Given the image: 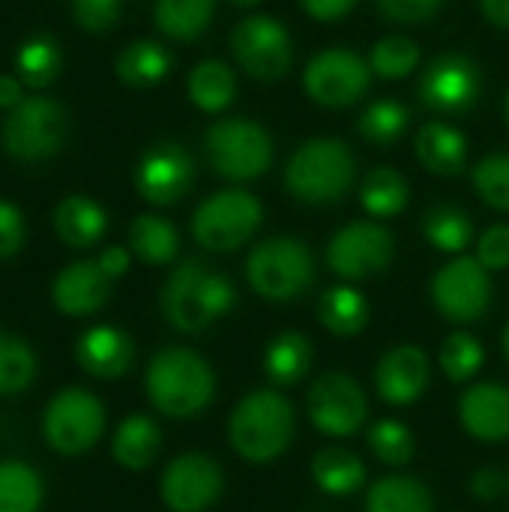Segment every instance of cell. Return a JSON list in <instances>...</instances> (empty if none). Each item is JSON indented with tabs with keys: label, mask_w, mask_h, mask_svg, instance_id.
Instances as JSON below:
<instances>
[{
	"label": "cell",
	"mask_w": 509,
	"mask_h": 512,
	"mask_svg": "<svg viewBox=\"0 0 509 512\" xmlns=\"http://www.w3.org/2000/svg\"><path fill=\"white\" fill-rule=\"evenodd\" d=\"M42 480L39 474L15 459L0 462V512H39Z\"/></svg>",
	"instance_id": "e575fe53"
},
{
	"label": "cell",
	"mask_w": 509,
	"mask_h": 512,
	"mask_svg": "<svg viewBox=\"0 0 509 512\" xmlns=\"http://www.w3.org/2000/svg\"><path fill=\"white\" fill-rule=\"evenodd\" d=\"M129 249L144 264H168V261L177 258L180 237H177V228L168 219L144 213L129 228Z\"/></svg>",
	"instance_id": "f1b7e54d"
},
{
	"label": "cell",
	"mask_w": 509,
	"mask_h": 512,
	"mask_svg": "<svg viewBox=\"0 0 509 512\" xmlns=\"http://www.w3.org/2000/svg\"><path fill=\"white\" fill-rule=\"evenodd\" d=\"M129 261H132V255H129V249H123V246H111V249H105V252L99 255V267L105 270L108 279H120V276L129 270Z\"/></svg>",
	"instance_id": "681fc988"
},
{
	"label": "cell",
	"mask_w": 509,
	"mask_h": 512,
	"mask_svg": "<svg viewBox=\"0 0 509 512\" xmlns=\"http://www.w3.org/2000/svg\"><path fill=\"white\" fill-rule=\"evenodd\" d=\"M459 423L483 444L509 441V387L498 381L474 384L459 399Z\"/></svg>",
	"instance_id": "d6986e66"
},
{
	"label": "cell",
	"mask_w": 509,
	"mask_h": 512,
	"mask_svg": "<svg viewBox=\"0 0 509 512\" xmlns=\"http://www.w3.org/2000/svg\"><path fill=\"white\" fill-rule=\"evenodd\" d=\"M312 357H315L312 342L303 333H297V330H285V333H279L267 345V351H264V372H267V378L276 387H294V384H300L309 375Z\"/></svg>",
	"instance_id": "d4e9b609"
},
{
	"label": "cell",
	"mask_w": 509,
	"mask_h": 512,
	"mask_svg": "<svg viewBox=\"0 0 509 512\" xmlns=\"http://www.w3.org/2000/svg\"><path fill=\"white\" fill-rule=\"evenodd\" d=\"M381 15H387L396 24H423L432 15L441 12L444 0H375Z\"/></svg>",
	"instance_id": "f6af8a7d"
},
{
	"label": "cell",
	"mask_w": 509,
	"mask_h": 512,
	"mask_svg": "<svg viewBox=\"0 0 509 512\" xmlns=\"http://www.w3.org/2000/svg\"><path fill=\"white\" fill-rule=\"evenodd\" d=\"M24 246V219L21 210L0 198V261L18 255Z\"/></svg>",
	"instance_id": "bcb514c9"
},
{
	"label": "cell",
	"mask_w": 509,
	"mask_h": 512,
	"mask_svg": "<svg viewBox=\"0 0 509 512\" xmlns=\"http://www.w3.org/2000/svg\"><path fill=\"white\" fill-rule=\"evenodd\" d=\"M366 512H432V492L417 477L393 474L369 489Z\"/></svg>",
	"instance_id": "83f0119b"
},
{
	"label": "cell",
	"mask_w": 509,
	"mask_h": 512,
	"mask_svg": "<svg viewBox=\"0 0 509 512\" xmlns=\"http://www.w3.org/2000/svg\"><path fill=\"white\" fill-rule=\"evenodd\" d=\"M405 126H408V108L396 99L372 102L357 123L360 135L372 144H393L396 138H402Z\"/></svg>",
	"instance_id": "f35d334b"
},
{
	"label": "cell",
	"mask_w": 509,
	"mask_h": 512,
	"mask_svg": "<svg viewBox=\"0 0 509 512\" xmlns=\"http://www.w3.org/2000/svg\"><path fill=\"white\" fill-rule=\"evenodd\" d=\"M483 360H486V351H483L480 339L471 336V333H453V336H447V342L441 345V354H438V363H441L444 375L453 384L471 381L480 372Z\"/></svg>",
	"instance_id": "74e56055"
},
{
	"label": "cell",
	"mask_w": 509,
	"mask_h": 512,
	"mask_svg": "<svg viewBox=\"0 0 509 512\" xmlns=\"http://www.w3.org/2000/svg\"><path fill=\"white\" fill-rule=\"evenodd\" d=\"M357 177L354 153L339 138H312L285 165V189L303 204H333L348 195Z\"/></svg>",
	"instance_id": "277c9868"
},
{
	"label": "cell",
	"mask_w": 509,
	"mask_h": 512,
	"mask_svg": "<svg viewBox=\"0 0 509 512\" xmlns=\"http://www.w3.org/2000/svg\"><path fill=\"white\" fill-rule=\"evenodd\" d=\"M111 282L114 279L105 276L99 261H75L57 273V279L51 285V300H54L57 312H63V315H72V318L93 315L108 303Z\"/></svg>",
	"instance_id": "ffe728a7"
},
{
	"label": "cell",
	"mask_w": 509,
	"mask_h": 512,
	"mask_svg": "<svg viewBox=\"0 0 509 512\" xmlns=\"http://www.w3.org/2000/svg\"><path fill=\"white\" fill-rule=\"evenodd\" d=\"M306 414L321 435L351 438L363 429L369 405H366L363 387L351 375L327 372L312 384L306 396Z\"/></svg>",
	"instance_id": "8fae6325"
},
{
	"label": "cell",
	"mask_w": 509,
	"mask_h": 512,
	"mask_svg": "<svg viewBox=\"0 0 509 512\" xmlns=\"http://www.w3.org/2000/svg\"><path fill=\"white\" fill-rule=\"evenodd\" d=\"M504 354H507V360H509V324H507V330H504Z\"/></svg>",
	"instance_id": "db71d44e"
},
{
	"label": "cell",
	"mask_w": 509,
	"mask_h": 512,
	"mask_svg": "<svg viewBox=\"0 0 509 512\" xmlns=\"http://www.w3.org/2000/svg\"><path fill=\"white\" fill-rule=\"evenodd\" d=\"M246 279L258 297L270 303H288L309 291L315 279V261L303 240L270 237L249 252Z\"/></svg>",
	"instance_id": "5b68a950"
},
{
	"label": "cell",
	"mask_w": 509,
	"mask_h": 512,
	"mask_svg": "<svg viewBox=\"0 0 509 512\" xmlns=\"http://www.w3.org/2000/svg\"><path fill=\"white\" fill-rule=\"evenodd\" d=\"M237 303V291L228 276L216 273L198 258H189L171 270L162 285L159 306L165 321L177 333H201L225 318Z\"/></svg>",
	"instance_id": "6da1fadb"
},
{
	"label": "cell",
	"mask_w": 509,
	"mask_h": 512,
	"mask_svg": "<svg viewBox=\"0 0 509 512\" xmlns=\"http://www.w3.org/2000/svg\"><path fill=\"white\" fill-rule=\"evenodd\" d=\"M162 450V432L156 426L153 417L147 414H132L126 417L111 441V456L117 465H123L126 471H144L156 462Z\"/></svg>",
	"instance_id": "603a6c76"
},
{
	"label": "cell",
	"mask_w": 509,
	"mask_h": 512,
	"mask_svg": "<svg viewBox=\"0 0 509 512\" xmlns=\"http://www.w3.org/2000/svg\"><path fill=\"white\" fill-rule=\"evenodd\" d=\"M477 261L495 273V270H507L509 267V225H492L483 231V237L477 240Z\"/></svg>",
	"instance_id": "7bdbcfd3"
},
{
	"label": "cell",
	"mask_w": 509,
	"mask_h": 512,
	"mask_svg": "<svg viewBox=\"0 0 509 512\" xmlns=\"http://www.w3.org/2000/svg\"><path fill=\"white\" fill-rule=\"evenodd\" d=\"M483 15L495 24V27H507L509 30V0H480Z\"/></svg>",
	"instance_id": "f907efd6"
},
{
	"label": "cell",
	"mask_w": 509,
	"mask_h": 512,
	"mask_svg": "<svg viewBox=\"0 0 509 512\" xmlns=\"http://www.w3.org/2000/svg\"><path fill=\"white\" fill-rule=\"evenodd\" d=\"M408 183L399 171L393 168H375L366 174L363 189H360V204L366 207V213L378 216V219H390L399 216L408 207Z\"/></svg>",
	"instance_id": "836d02e7"
},
{
	"label": "cell",
	"mask_w": 509,
	"mask_h": 512,
	"mask_svg": "<svg viewBox=\"0 0 509 512\" xmlns=\"http://www.w3.org/2000/svg\"><path fill=\"white\" fill-rule=\"evenodd\" d=\"M318 321L333 336H357L369 324V303L351 285L327 288L318 300Z\"/></svg>",
	"instance_id": "4316f807"
},
{
	"label": "cell",
	"mask_w": 509,
	"mask_h": 512,
	"mask_svg": "<svg viewBox=\"0 0 509 512\" xmlns=\"http://www.w3.org/2000/svg\"><path fill=\"white\" fill-rule=\"evenodd\" d=\"M312 480L324 495L348 498L363 489L366 468L363 462L345 447H324L312 456Z\"/></svg>",
	"instance_id": "484cf974"
},
{
	"label": "cell",
	"mask_w": 509,
	"mask_h": 512,
	"mask_svg": "<svg viewBox=\"0 0 509 512\" xmlns=\"http://www.w3.org/2000/svg\"><path fill=\"white\" fill-rule=\"evenodd\" d=\"M60 48L51 36H33L27 39L18 54H15V66L21 72V78L30 87H45L54 81V75L60 72Z\"/></svg>",
	"instance_id": "8d00e7d4"
},
{
	"label": "cell",
	"mask_w": 509,
	"mask_h": 512,
	"mask_svg": "<svg viewBox=\"0 0 509 512\" xmlns=\"http://www.w3.org/2000/svg\"><path fill=\"white\" fill-rule=\"evenodd\" d=\"M234 6H255V3H261V0H231Z\"/></svg>",
	"instance_id": "f5cc1de1"
},
{
	"label": "cell",
	"mask_w": 509,
	"mask_h": 512,
	"mask_svg": "<svg viewBox=\"0 0 509 512\" xmlns=\"http://www.w3.org/2000/svg\"><path fill=\"white\" fill-rule=\"evenodd\" d=\"M225 489V474L207 453H183L162 471V501L171 512H207Z\"/></svg>",
	"instance_id": "5bb4252c"
},
{
	"label": "cell",
	"mask_w": 509,
	"mask_h": 512,
	"mask_svg": "<svg viewBox=\"0 0 509 512\" xmlns=\"http://www.w3.org/2000/svg\"><path fill=\"white\" fill-rule=\"evenodd\" d=\"M504 492V477L495 468H483L471 477V495L477 501H495Z\"/></svg>",
	"instance_id": "7dc6e473"
},
{
	"label": "cell",
	"mask_w": 509,
	"mask_h": 512,
	"mask_svg": "<svg viewBox=\"0 0 509 512\" xmlns=\"http://www.w3.org/2000/svg\"><path fill=\"white\" fill-rule=\"evenodd\" d=\"M294 405L276 390H252L237 402L228 420V441L234 453L252 465L279 459L294 438Z\"/></svg>",
	"instance_id": "3957f363"
},
{
	"label": "cell",
	"mask_w": 509,
	"mask_h": 512,
	"mask_svg": "<svg viewBox=\"0 0 509 512\" xmlns=\"http://www.w3.org/2000/svg\"><path fill=\"white\" fill-rule=\"evenodd\" d=\"M357 0H303V9L315 18V21H336L342 15H348L354 9Z\"/></svg>",
	"instance_id": "c3c4849f"
},
{
	"label": "cell",
	"mask_w": 509,
	"mask_h": 512,
	"mask_svg": "<svg viewBox=\"0 0 509 512\" xmlns=\"http://www.w3.org/2000/svg\"><path fill=\"white\" fill-rule=\"evenodd\" d=\"M396 252L393 234L378 222H351L333 234L327 246V264L339 279L360 282L390 267Z\"/></svg>",
	"instance_id": "4fadbf2b"
},
{
	"label": "cell",
	"mask_w": 509,
	"mask_h": 512,
	"mask_svg": "<svg viewBox=\"0 0 509 512\" xmlns=\"http://www.w3.org/2000/svg\"><path fill=\"white\" fill-rule=\"evenodd\" d=\"M423 234L435 249H441L447 255H462L474 240V225H471V216L462 207L435 204L423 216Z\"/></svg>",
	"instance_id": "f546056e"
},
{
	"label": "cell",
	"mask_w": 509,
	"mask_h": 512,
	"mask_svg": "<svg viewBox=\"0 0 509 512\" xmlns=\"http://www.w3.org/2000/svg\"><path fill=\"white\" fill-rule=\"evenodd\" d=\"M417 156L432 174L456 177L465 168L468 141L456 126H450L444 120H432L417 132Z\"/></svg>",
	"instance_id": "7402d4cb"
},
{
	"label": "cell",
	"mask_w": 509,
	"mask_h": 512,
	"mask_svg": "<svg viewBox=\"0 0 509 512\" xmlns=\"http://www.w3.org/2000/svg\"><path fill=\"white\" fill-rule=\"evenodd\" d=\"M432 378V363L423 348L417 345H396L390 348L375 369V390L387 405H414Z\"/></svg>",
	"instance_id": "ac0fdd59"
},
{
	"label": "cell",
	"mask_w": 509,
	"mask_h": 512,
	"mask_svg": "<svg viewBox=\"0 0 509 512\" xmlns=\"http://www.w3.org/2000/svg\"><path fill=\"white\" fill-rule=\"evenodd\" d=\"M204 150L216 174L228 180H255L273 162V141L270 132L243 117L219 120L204 135Z\"/></svg>",
	"instance_id": "8992f818"
},
{
	"label": "cell",
	"mask_w": 509,
	"mask_h": 512,
	"mask_svg": "<svg viewBox=\"0 0 509 512\" xmlns=\"http://www.w3.org/2000/svg\"><path fill=\"white\" fill-rule=\"evenodd\" d=\"M21 102V84L12 75H0V108H15Z\"/></svg>",
	"instance_id": "816d5d0a"
},
{
	"label": "cell",
	"mask_w": 509,
	"mask_h": 512,
	"mask_svg": "<svg viewBox=\"0 0 509 512\" xmlns=\"http://www.w3.org/2000/svg\"><path fill=\"white\" fill-rule=\"evenodd\" d=\"M504 114H507V123H509V93H507V102H504Z\"/></svg>",
	"instance_id": "11a10c76"
},
{
	"label": "cell",
	"mask_w": 509,
	"mask_h": 512,
	"mask_svg": "<svg viewBox=\"0 0 509 512\" xmlns=\"http://www.w3.org/2000/svg\"><path fill=\"white\" fill-rule=\"evenodd\" d=\"M72 15L84 30H108L120 18V0H72Z\"/></svg>",
	"instance_id": "ee69618b"
},
{
	"label": "cell",
	"mask_w": 509,
	"mask_h": 512,
	"mask_svg": "<svg viewBox=\"0 0 509 512\" xmlns=\"http://www.w3.org/2000/svg\"><path fill=\"white\" fill-rule=\"evenodd\" d=\"M192 180H195L192 156L177 141L153 144L135 168V186L141 198L156 207L177 204L189 192Z\"/></svg>",
	"instance_id": "e0dca14e"
},
{
	"label": "cell",
	"mask_w": 509,
	"mask_h": 512,
	"mask_svg": "<svg viewBox=\"0 0 509 512\" xmlns=\"http://www.w3.org/2000/svg\"><path fill=\"white\" fill-rule=\"evenodd\" d=\"M171 72V54L159 42H132L117 57V75L129 87H153Z\"/></svg>",
	"instance_id": "1f68e13d"
},
{
	"label": "cell",
	"mask_w": 509,
	"mask_h": 512,
	"mask_svg": "<svg viewBox=\"0 0 509 512\" xmlns=\"http://www.w3.org/2000/svg\"><path fill=\"white\" fill-rule=\"evenodd\" d=\"M261 216V201L252 192L222 189L195 210L192 237L207 252H234L258 231Z\"/></svg>",
	"instance_id": "52a82bcc"
},
{
	"label": "cell",
	"mask_w": 509,
	"mask_h": 512,
	"mask_svg": "<svg viewBox=\"0 0 509 512\" xmlns=\"http://www.w3.org/2000/svg\"><path fill=\"white\" fill-rule=\"evenodd\" d=\"M66 132V111L45 96H33L21 99L3 120V147L21 162H39L54 156L66 144Z\"/></svg>",
	"instance_id": "9c48e42d"
},
{
	"label": "cell",
	"mask_w": 509,
	"mask_h": 512,
	"mask_svg": "<svg viewBox=\"0 0 509 512\" xmlns=\"http://www.w3.org/2000/svg\"><path fill=\"white\" fill-rule=\"evenodd\" d=\"M216 0H156V24L171 39H198L213 18Z\"/></svg>",
	"instance_id": "4dcf8cb0"
},
{
	"label": "cell",
	"mask_w": 509,
	"mask_h": 512,
	"mask_svg": "<svg viewBox=\"0 0 509 512\" xmlns=\"http://www.w3.org/2000/svg\"><path fill=\"white\" fill-rule=\"evenodd\" d=\"M474 189L489 207L509 213V153H492L474 168Z\"/></svg>",
	"instance_id": "b9f144b4"
},
{
	"label": "cell",
	"mask_w": 509,
	"mask_h": 512,
	"mask_svg": "<svg viewBox=\"0 0 509 512\" xmlns=\"http://www.w3.org/2000/svg\"><path fill=\"white\" fill-rule=\"evenodd\" d=\"M234 93H237V78H234L231 66L222 60H204L189 75V99L201 111L216 114V111L228 108Z\"/></svg>",
	"instance_id": "d6a6232c"
},
{
	"label": "cell",
	"mask_w": 509,
	"mask_h": 512,
	"mask_svg": "<svg viewBox=\"0 0 509 512\" xmlns=\"http://www.w3.org/2000/svg\"><path fill=\"white\" fill-rule=\"evenodd\" d=\"M105 432V408L102 402L87 393L84 387H66L60 390L42 417V435L48 447L60 456H81Z\"/></svg>",
	"instance_id": "ba28073f"
},
{
	"label": "cell",
	"mask_w": 509,
	"mask_h": 512,
	"mask_svg": "<svg viewBox=\"0 0 509 512\" xmlns=\"http://www.w3.org/2000/svg\"><path fill=\"white\" fill-rule=\"evenodd\" d=\"M483 75L465 54H441L420 78V99L438 114H465L477 105Z\"/></svg>",
	"instance_id": "2e32d148"
},
{
	"label": "cell",
	"mask_w": 509,
	"mask_h": 512,
	"mask_svg": "<svg viewBox=\"0 0 509 512\" xmlns=\"http://www.w3.org/2000/svg\"><path fill=\"white\" fill-rule=\"evenodd\" d=\"M369 63L348 48H330L309 60L303 84L306 93L327 108L354 105L369 87Z\"/></svg>",
	"instance_id": "9a60e30c"
},
{
	"label": "cell",
	"mask_w": 509,
	"mask_h": 512,
	"mask_svg": "<svg viewBox=\"0 0 509 512\" xmlns=\"http://www.w3.org/2000/svg\"><path fill=\"white\" fill-rule=\"evenodd\" d=\"M36 378V354L33 348L12 336L0 333V396L24 393Z\"/></svg>",
	"instance_id": "d590c367"
},
{
	"label": "cell",
	"mask_w": 509,
	"mask_h": 512,
	"mask_svg": "<svg viewBox=\"0 0 509 512\" xmlns=\"http://www.w3.org/2000/svg\"><path fill=\"white\" fill-rule=\"evenodd\" d=\"M105 228H108V216L90 198L72 195V198L60 201L54 210V231L72 249H87V246L99 243Z\"/></svg>",
	"instance_id": "cb8c5ba5"
},
{
	"label": "cell",
	"mask_w": 509,
	"mask_h": 512,
	"mask_svg": "<svg viewBox=\"0 0 509 512\" xmlns=\"http://www.w3.org/2000/svg\"><path fill=\"white\" fill-rule=\"evenodd\" d=\"M231 51L246 75L258 81H276L291 66V36L273 15L243 18L231 33Z\"/></svg>",
	"instance_id": "7c38bea8"
},
{
	"label": "cell",
	"mask_w": 509,
	"mask_h": 512,
	"mask_svg": "<svg viewBox=\"0 0 509 512\" xmlns=\"http://www.w3.org/2000/svg\"><path fill=\"white\" fill-rule=\"evenodd\" d=\"M417 63H420V48L405 36H387L375 42L369 54V69L381 78H405L417 69Z\"/></svg>",
	"instance_id": "ab89813d"
},
{
	"label": "cell",
	"mask_w": 509,
	"mask_h": 512,
	"mask_svg": "<svg viewBox=\"0 0 509 512\" xmlns=\"http://www.w3.org/2000/svg\"><path fill=\"white\" fill-rule=\"evenodd\" d=\"M75 357H78V366L90 378L114 381L132 369L135 345L117 327H90L87 333H81V339L75 345Z\"/></svg>",
	"instance_id": "44dd1931"
},
{
	"label": "cell",
	"mask_w": 509,
	"mask_h": 512,
	"mask_svg": "<svg viewBox=\"0 0 509 512\" xmlns=\"http://www.w3.org/2000/svg\"><path fill=\"white\" fill-rule=\"evenodd\" d=\"M492 276L489 270L468 255L447 261L432 279V303L438 312L456 324H471L483 318L492 306Z\"/></svg>",
	"instance_id": "30bf717a"
},
{
	"label": "cell",
	"mask_w": 509,
	"mask_h": 512,
	"mask_svg": "<svg viewBox=\"0 0 509 512\" xmlns=\"http://www.w3.org/2000/svg\"><path fill=\"white\" fill-rule=\"evenodd\" d=\"M369 450L393 468H402L414 456V435L405 423L399 420H378L369 429Z\"/></svg>",
	"instance_id": "60d3db41"
},
{
	"label": "cell",
	"mask_w": 509,
	"mask_h": 512,
	"mask_svg": "<svg viewBox=\"0 0 509 512\" xmlns=\"http://www.w3.org/2000/svg\"><path fill=\"white\" fill-rule=\"evenodd\" d=\"M144 387L150 405L159 414L171 420H189L198 417L213 402L216 375L210 363L192 348L171 345L153 354L144 375Z\"/></svg>",
	"instance_id": "7a4b0ae2"
}]
</instances>
